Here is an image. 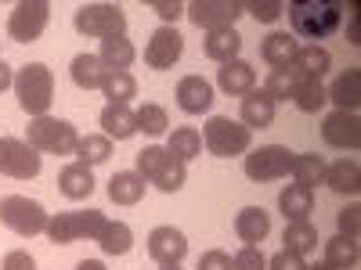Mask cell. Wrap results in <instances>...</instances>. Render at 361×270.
Instances as JSON below:
<instances>
[{
	"label": "cell",
	"mask_w": 361,
	"mask_h": 270,
	"mask_svg": "<svg viewBox=\"0 0 361 270\" xmlns=\"http://www.w3.org/2000/svg\"><path fill=\"white\" fill-rule=\"evenodd\" d=\"M289 69L296 76H304V79H322L329 69H333V54H329L322 44H307V47H300L296 58L289 62Z\"/></svg>",
	"instance_id": "e0dca14e"
},
{
	"label": "cell",
	"mask_w": 361,
	"mask_h": 270,
	"mask_svg": "<svg viewBox=\"0 0 361 270\" xmlns=\"http://www.w3.org/2000/svg\"><path fill=\"white\" fill-rule=\"evenodd\" d=\"M105 213L102 209H73V213H54L47 220V238L54 245H73V242H98V234L105 231Z\"/></svg>",
	"instance_id": "3957f363"
},
{
	"label": "cell",
	"mask_w": 361,
	"mask_h": 270,
	"mask_svg": "<svg viewBox=\"0 0 361 270\" xmlns=\"http://www.w3.org/2000/svg\"><path fill=\"white\" fill-rule=\"evenodd\" d=\"M152 11L163 22H177L180 15H185V4H177V0H173V4H170V0H152Z\"/></svg>",
	"instance_id": "c3c4849f"
},
{
	"label": "cell",
	"mask_w": 361,
	"mask_h": 270,
	"mask_svg": "<svg viewBox=\"0 0 361 270\" xmlns=\"http://www.w3.org/2000/svg\"><path fill=\"white\" fill-rule=\"evenodd\" d=\"M15 94H18V105L25 115H47L51 101H54V72L44 65V62H29L18 69L15 76Z\"/></svg>",
	"instance_id": "7a4b0ae2"
},
{
	"label": "cell",
	"mask_w": 361,
	"mask_h": 270,
	"mask_svg": "<svg viewBox=\"0 0 361 270\" xmlns=\"http://www.w3.org/2000/svg\"><path fill=\"white\" fill-rule=\"evenodd\" d=\"M325 184L336 195H357L361 191V166L357 159H336L333 166H325Z\"/></svg>",
	"instance_id": "d4e9b609"
},
{
	"label": "cell",
	"mask_w": 361,
	"mask_h": 270,
	"mask_svg": "<svg viewBox=\"0 0 361 270\" xmlns=\"http://www.w3.org/2000/svg\"><path fill=\"white\" fill-rule=\"evenodd\" d=\"M0 270H37V259L29 256L25 249H15V252L4 256V266H0Z\"/></svg>",
	"instance_id": "7dc6e473"
},
{
	"label": "cell",
	"mask_w": 361,
	"mask_h": 270,
	"mask_svg": "<svg viewBox=\"0 0 361 270\" xmlns=\"http://www.w3.org/2000/svg\"><path fill=\"white\" fill-rule=\"evenodd\" d=\"M336 227L343 238H350V242H357V231H361V205L350 202L347 209H340V217H336Z\"/></svg>",
	"instance_id": "7bdbcfd3"
},
{
	"label": "cell",
	"mask_w": 361,
	"mask_h": 270,
	"mask_svg": "<svg viewBox=\"0 0 361 270\" xmlns=\"http://www.w3.org/2000/svg\"><path fill=\"white\" fill-rule=\"evenodd\" d=\"M195 270H231V256L221 252V249H209L199 256V266Z\"/></svg>",
	"instance_id": "bcb514c9"
},
{
	"label": "cell",
	"mask_w": 361,
	"mask_h": 270,
	"mask_svg": "<svg viewBox=\"0 0 361 270\" xmlns=\"http://www.w3.org/2000/svg\"><path fill=\"white\" fill-rule=\"evenodd\" d=\"M296 51H300V44H296L293 33H271L260 44V58H264L271 69H286L293 58H296Z\"/></svg>",
	"instance_id": "4316f807"
},
{
	"label": "cell",
	"mask_w": 361,
	"mask_h": 270,
	"mask_svg": "<svg viewBox=\"0 0 361 270\" xmlns=\"http://www.w3.org/2000/svg\"><path fill=\"white\" fill-rule=\"evenodd\" d=\"M293 159H296V152H289L286 144L253 148V152L246 155V176L257 180V184H267V180H282V176H289Z\"/></svg>",
	"instance_id": "ba28073f"
},
{
	"label": "cell",
	"mask_w": 361,
	"mask_h": 270,
	"mask_svg": "<svg viewBox=\"0 0 361 270\" xmlns=\"http://www.w3.org/2000/svg\"><path fill=\"white\" fill-rule=\"evenodd\" d=\"M202 144H206L209 155L231 159V155L250 152V130L243 123H235L231 115H214V119H206V127H202Z\"/></svg>",
	"instance_id": "52a82bcc"
},
{
	"label": "cell",
	"mask_w": 361,
	"mask_h": 270,
	"mask_svg": "<svg viewBox=\"0 0 361 270\" xmlns=\"http://www.w3.org/2000/svg\"><path fill=\"white\" fill-rule=\"evenodd\" d=\"M235 234L243 238L246 245H257V242H264V238L271 234V217L264 213L260 205H246L243 213L235 217Z\"/></svg>",
	"instance_id": "484cf974"
},
{
	"label": "cell",
	"mask_w": 361,
	"mask_h": 270,
	"mask_svg": "<svg viewBox=\"0 0 361 270\" xmlns=\"http://www.w3.org/2000/svg\"><path fill=\"white\" fill-rule=\"evenodd\" d=\"M243 11H250L257 22L271 25V22H279V18H282L286 4H279V0H250V4H243Z\"/></svg>",
	"instance_id": "b9f144b4"
},
{
	"label": "cell",
	"mask_w": 361,
	"mask_h": 270,
	"mask_svg": "<svg viewBox=\"0 0 361 270\" xmlns=\"http://www.w3.org/2000/svg\"><path fill=\"white\" fill-rule=\"evenodd\" d=\"M185 15L192 18V25L214 33V29H235L238 15H243V4L238 0H195V4L185 8Z\"/></svg>",
	"instance_id": "8fae6325"
},
{
	"label": "cell",
	"mask_w": 361,
	"mask_h": 270,
	"mask_svg": "<svg viewBox=\"0 0 361 270\" xmlns=\"http://www.w3.org/2000/svg\"><path fill=\"white\" fill-rule=\"evenodd\" d=\"M109 155H112V141H109L105 134H87V137H80V144H76V162H83V166L109 162Z\"/></svg>",
	"instance_id": "74e56055"
},
{
	"label": "cell",
	"mask_w": 361,
	"mask_h": 270,
	"mask_svg": "<svg viewBox=\"0 0 361 270\" xmlns=\"http://www.w3.org/2000/svg\"><path fill=\"white\" fill-rule=\"evenodd\" d=\"M217 86L224 90L228 98H246L250 90H257V72H253L250 62L235 58V62H228V65L217 69Z\"/></svg>",
	"instance_id": "9a60e30c"
},
{
	"label": "cell",
	"mask_w": 361,
	"mask_h": 270,
	"mask_svg": "<svg viewBox=\"0 0 361 270\" xmlns=\"http://www.w3.org/2000/svg\"><path fill=\"white\" fill-rule=\"evenodd\" d=\"M29 148H37L44 155H76L80 134L69 119H54V115H40L29 123Z\"/></svg>",
	"instance_id": "277c9868"
},
{
	"label": "cell",
	"mask_w": 361,
	"mask_h": 270,
	"mask_svg": "<svg viewBox=\"0 0 361 270\" xmlns=\"http://www.w3.org/2000/svg\"><path fill=\"white\" fill-rule=\"evenodd\" d=\"M98 245H102L105 256H127L130 245H134V231H130V224H123V220H109L105 231L98 234Z\"/></svg>",
	"instance_id": "f546056e"
},
{
	"label": "cell",
	"mask_w": 361,
	"mask_h": 270,
	"mask_svg": "<svg viewBox=\"0 0 361 270\" xmlns=\"http://www.w3.org/2000/svg\"><path fill=\"white\" fill-rule=\"evenodd\" d=\"M325 98L333 101L340 112H357L361 105V69H347L336 76V83L325 90Z\"/></svg>",
	"instance_id": "ac0fdd59"
},
{
	"label": "cell",
	"mask_w": 361,
	"mask_h": 270,
	"mask_svg": "<svg viewBox=\"0 0 361 270\" xmlns=\"http://www.w3.org/2000/svg\"><path fill=\"white\" fill-rule=\"evenodd\" d=\"M134 119H137V130H141V134H148V137H163V134L170 130L166 108H163V105H156V101H145V105L134 112Z\"/></svg>",
	"instance_id": "f35d334b"
},
{
	"label": "cell",
	"mask_w": 361,
	"mask_h": 270,
	"mask_svg": "<svg viewBox=\"0 0 361 270\" xmlns=\"http://www.w3.org/2000/svg\"><path fill=\"white\" fill-rule=\"evenodd\" d=\"M286 11H289L293 33L307 37V40L333 37L340 29V18H343V4H340V0H293Z\"/></svg>",
	"instance_id": "6da1fadb"
},
{
	"label": "cell",
	"mask_w": 361,
	"mask_h": 270,
	"mask_svg": "<svg viewBox=\"0 0 361 270\" xmlns=\"http://www.w3.org/2000/svg\"><path fill=\"white\" fill-rule=\"evenodd\" d=\"M322 137L329 148H340V152H354L361 148V119L357 112H329L322 123Z\"/></svg>",
	"instance_id": "4fadbf2b"
},
{
	"label": "cell",
	"mask_w": 361,
	"mask_h": 270,
	"mask_svg": "<svg viewBox=\"0 0 361 270\" xmlns=\"http://www.w3.org/2000/svg\"><path fill=\"white\" fill-rule=\"evenodd\" d=\"M76 270H105V263H98V259H83V263H76Z\"/></svg>",
	"instance_id": "f907efd6"
},
{
	"label": "cell",
	"mask_w": 361,
	"mask_h": 270,
	"mask_svg": "<svg viewBox=\"0 0 361 270\" xmlns=\"http://www.w3.org/2000/svg\"><path fill=\"white\" fill-rule=\"evenodd\" d=\"M289 173L296 176L300 188H311L314 191V184H325V159L314 155V152H304V155L293 159V169Z\"/></svg>",
	"instance_id": "d6a6232c"
},
{
	"label": "cell",
	"mask_w": 361,
	"mask_h": 270,
	"mask_svg": "<svg viewBox=\"0 0 361 270\" xmlns=\"http://www.w3.org/2000/svg\"><path fill=\"white\" fill-rule=\"evenodd\" d=\"M134 58H137V51H134V44H130L127 37H112V40H102L98 62H102L105 69H119V72H127V69L134 65Z\"/></svg>",
	"instance_id": "83f0119b"
},
{
	"label": "cell",
	"mask_w": 361,
	"mask_h": 270,
	"mask_svg": "<svg viewBox=\"0 0 361 270\" xmlns=\"http://www.w3.org/2000/svg\"><path fill=\"white\" fill-rule=\"evenodd\" d=\"M102 130H105V137L112 141H130L134 134H137V119H134V108L130 105H105L102 108Z\"/></svg>",
	"instance_id": "ffe728a7"
},
{
	"label": "cell",
	"mask_w": 361,
	"mask_h": 270,
	"mask_svg": "<svg viewBox=\"0 0 361 270\" xmlns=\"http://www.w3.org/2000/svg\"><path fill=\"white\" fill-rule=\"evenodd\" d=\"M325 86H322V79H304V76H300L296 79V90H293V105L300 108V112H322L325 108Z\"/></svg>",
	"instance_id": "e575fe53"
},
{
	"label": "cell",
	"mask_w": 361,
	"mask_h": 270,
	"mask_svg": "<svg viewBox=\"0 0 361 270\" xmlns=\"http://www.w3.org/2000/svg\"><path fill=\"white\" fill-rule=\"evenodd\" d=\"M177 105L188 115H202V112H209V105H214V86H209L202 76H185L177 83Z\"/></svg>",
	"instance_id": "2e32d148"
},
{
	"label": "cell",
	"mask_w": 361,
	"mask_h": 270,
	"mask_svg": "<svg viewBox=\"0 0 361 270\" xmlns=\"http://www.w3.org/2000/svg\"><path fill=\"white\" fill-rule=\"evenodd\" d=\"M231 270H267V259L257 245H243L231 259Z\"/></svg>",
	"instance_id": "ee69618b"
},
{
	"label": "cell",
	"mask_w": 361,
	"mask_h": 270,
	"mask_svg": "<svg viewBox=\"0 0 361 270\" xmlns=\"http://www.w3.org/2000/svg\"><path fill=\"white\" fill-rule=\"evenodd\" d=\"M69 76L80 90H98L102 86V76H105V65L98 62V54H76L73 65H69Z\"/></svg>",
	"instance_id": "4dcf8cb0"
},
{
	"label": "cell",
	"mask_w": 361,
	"mask_h": 270,
	"mask_svg": "<svg viewBox=\"0 0 361 270\" xmlns=\"http://www.w3.org/2000/svg\"><path fill=\"white\" fill-rule=\"evenodd\" d=\"M357 242H350V238L336 234V238H329L325 242V263L329 266H336V270H354L357 266Z\"/></svg>",
	"instance_id": "d590c367"
},
{
	"label": "cell",
	"mask_w": 361,
	"mask_h": 270,
	"mask_svg": "<svg viewBox=\"0 0 361 270\" xmlns=\"http://www.w3.org/2000/svg\"><path fill=\"white\" fill-rule=\"evenodd\" d=\"M307 270H336V266H329V263H325V259H322V263H311V266H307Z\"/></svg>",
	"instance_id": "816d5d0a"
},
{
	"label": "cell",
	"mask_w": 361,
	"mask_h": 270,
	"mask_svg": "<svg viewBox=\"0 0 361 270\" xmlns=\"http://www.w3.org/2000/svg\"><path fill=\"white\" fill-rule=\"evenodd\" d=\"M282 242H286V249H289V252L307 256V252H314V249H318L322 238H318V231H314V224H311V220H300V224H286Z\"/></svg>",
	"instance_id": "1f68e13d"
},
{
	"label": "cell",
	"mask_w": 361,
	"mask_h": 270,
	"mask_svg": "<svg viewBox=\"0 0 361 270\" xmlns=\"http://www.w3.org/2000/svg\"><path fill=\"white\" fill-rule=\"evenodd\" d=\"M148 256H152L159 266H180V259L188 256V238L177 227H156L148 234Z\"/></svg>",
	"instance_id": "5bb4252c"
},
{
	"label": "cell",
	"mask_w": 361,
	"mask_h": 270,
	"mask_svg": "<svg viewBox=\"0 0 361 270\" xmlns=\"http://www.w3.org/2000/svg\"><path fill=\"white\" fill-rule=\"evenodd\" d=\"M73 25L80 37H94V40L127 37V15L119 4H80L73 15Z\"/></svg>",
	"instance_id": "5b68a950"
},
{
	"label": "cell",
	"mask_w": 361,
	"mask_h": 270,
	"mask_svg": "<svg viewBox=\"0 0 361 270\" xmlns=\"http://www.w3.org/2000/svg\"><path fill=\"white\" fill-rule=\"evenodd\" d=\"M296 72L286 65V69H271L267 72V79H264V94L271 98V101H293V90H296Z\"/></svg>",
	"instance_id": "ab89813d"
},
{
	"label": "cell",
	"mask_w": 361,
	"mask_h": 270,
	"mask_svg": "<svg viewBox=\"0 0 361 270\" xmlns=\"http://www.w3.org/2000/svg\"><path fill=\"white\" fill-rule=\"evenodd\" d=\"M279 209H282L286 224L307 220V217L314 213V191H311V188H300V184H289V188H282V195H279Z\"/></svg>",
	"instance_id": "cb8c5ba5"
},
{
	"label": "cell",
	"mask_w": 361,
	"mask_h": 270,
	"mask_svg": "<svg viewBox=\"0 0 361 270\" xmlns=\"http://www.w3.org/2000/svg\"><path fill=\"white\" fill-rule=\"evenodd\" d=\"M271 123H275V101L264 90H250L243 98V127L253 134V130H267Z\"/></svg>",
	"instance_id": "603a6c76"
},
{
	"label": "cell",
	"mask_w": 361,
	"mask_h": 270,
	"mask_svg": "<svg viewBox=\"0 0 361 270\" xmlns=\"http://www.w3.org/2000/svg\"><path fill=\"white\" fill-rule=\"evenodd\" d=\"M163 270H180V266H163Z\"/></svg>",
	"instance_id": "f5cc1de1"
},
{
	"label": "cell",
	"mask_w": 361,
	"mask_h": 270,
	"mask_svg": "<svg viewBox=\"0 0 361 270\" xmlns=\"http://www.w3.org/2000/svg\"><path fill=\"white\" fill-rule=\"evenodd\" d=\"M267 270H307V263H304V256L282 249V252H275V256L267 259Z\"/></svg>",
	"instance_id": "f6af8a7d"
},
{
	"label": "cell",
	"mask_w": 361,
	"mask_h": 270,
	"mask_svg": "<svg viewBox=\"0 0 361 270\" xmlns=\"http://www.w3.org/2000/svg\"><path fill=\"white\" fill-rule=\"evenodd\" d=\"M102 94L109 98V105H127L134 94H137V79L130 72H119V69H105L102 76Z\"/></svg>",
	"instance_id": "f1b7e54d"
},
{
	"label": "cell",
	"mask_w": 361,
	"mask_h": 270,
	"mask_svg": "<svg viewBox=\"0 0 361 270\" xmlns=\"http://www.w3.org/2000/svg\"><path fill=\"white\" fill-rule=\"evenodd\" d=\"M166 152H170L173 159H180V162L195 159V155L202 152V134H199L195 127H177V130L170 134V141H166Z\"/></svg>",
	"instance_id": "836d02e7"
},
{
	"label": "cell",
	"mask_w": 361,
	"mask_h": 270,
	"mask_svg": "<svg viewBox=\"0 0 361 270\" xmlns=\"http://www.w3.org/2000/svg\"><path fill=\"white\" fill-rule=\"evenodd\" d=\"M47 18H51L47 0H22V4H15V11L8 18V33H11L15 44H33V40L44 37Z\"/></svg>",
	"instance_id": "9c48e42d"
},
{
	"label": "cell",
	"mask_w": 361,
	"mask_h": 270,
	"mask_svg": "<svg viewBox=\"0 0 361 270\" xmlns=\"http://www.w3.org/2000/svg\"><path fill=\"white\" fill-rule=\"evenodd\" d=\"M238 51H243V37H238L235 29H214V33H206V40H202V54L209 62H221V65L235 62Z\"/></svg>",
	"instance_id": "44dd1931"
},
{
	"label": "cell",
	"mask_w": 361,
	"mask_h": 270,
	"mask_svg": "<svg viewBox=\"0 0 361 270\" xmlns=\"http://www.w3.org/2000/svg\"><path fill=\"white\" fill-rule=\"evenodd\" d=\"M58 191H62L66 198H73V202L90 198V195H94V173H90V166L69 162L62 173H58Z\"/></svg>",
	"instance_id": "d6986e66"
},
{
	"label": "cell",
	"mask_w": 361,
	"mask_h": 270,
	"mask_svg": "<svg viewBox=\"0 0 361 270\" xmlns=\"http://www.w3.org/2000/svg\"><path fill=\"white\" fill-rule=\"evenodd\" d=\"M145 176L137 173V169H119V173H112V180H109V198L116 202V205H137L141 198H145Z\"/></svg>",
	"instance_id": "7402d4cb"
},
{
	"label": "cell",
	"mask_w": 361,
	"mask_h": 270,
	"mask_svg": "<svg viewBox=\"0 0 361 270\" xmlns=\"http://www.w3.org/2000/svg\"><path fill=\"white\" fill-rule=\"evenodd\" d=\"M47 220H51V213L40 202H33V198H25V195L0 198V224H4L8 231H15V234H22V238L44 234Z\"/></svg>",
	"instance_id": "8992f818"
},
{
	"label": "cell",
	"mask_w": 361,
	"mask_h": 270,
	"mask_svg": "<svg viewBox=\"0 0 361 270\" xmlns=\"http://www.w3.org/2000/svg\"><path fill=\"white\" fill-rule=\"evenodd\" d=\"M0 173L15 180H33L40 173V152L18 137H0Z\"/></svg>",
	"instance_id": "30bf717a"
},
{
	"label": "cell",
	"mask_w": 361,
	"mask_h": 270,
	"mask_svg": "<svg viewBox=\"0 0 361 270\" xmlns=\"http://www.w3.org/2000/svg\"><path fill=\"white\" fill-rule=\"evenodd\" d=\"M180 54H185V37H180L173 25H159L152 33V40H148V47H145V65L156 69V72H166L180 62Z\"/></svg>",
	"instance_id": "7c38bea8"
},
{
	"label": "cell",
	"mask_w": 361,
	"mask_h": 270,
	"mask_svg": "<svg viewBox=\"0 0 361 270\" xmlns=\"http://www.w3.org/2000/svg\"><path fill=\"white\" fill-rule=\"evenodd\" d=\"M166 159H170L166 148H159V144H148V148H141V152H137V173H141L145 180H152Z\"/></svg>",
	"instance_id": "60d3db41"
},
{
	"label": "cell",
	"mask_w": 361,
	"mask_h": 270,
	"mask_svg": "<svg viewBox=\"0 0 361 270\" xmlns=\"http://www.w3.org/2000/svg\"><path fill=\"white\" fill-rule=\"evenodd\" d=\"M8 86H15V72H11V65L0 58V94H4Z\"/></svg>",
	"instance_id": "681fc988"
},
{
	"label": "cell",
	"mask_w": 361,
	"mask_h": 270,
	"mask_svg": "<svg viewBox=\"0 0 361 270\" xmlns=\"http://www.w3.org/2000/svg\"><path fill=\"white\" fill-rule=\"evenodd\" d=\"M185 180H188V162H180V159H173V155H170V159L159 166V173H156L152 180H148V184L159 188L163 195H173V191L185 188Z\"/></svg>",
	"instance_id": "8d00e7d4"
}]
</instances>
